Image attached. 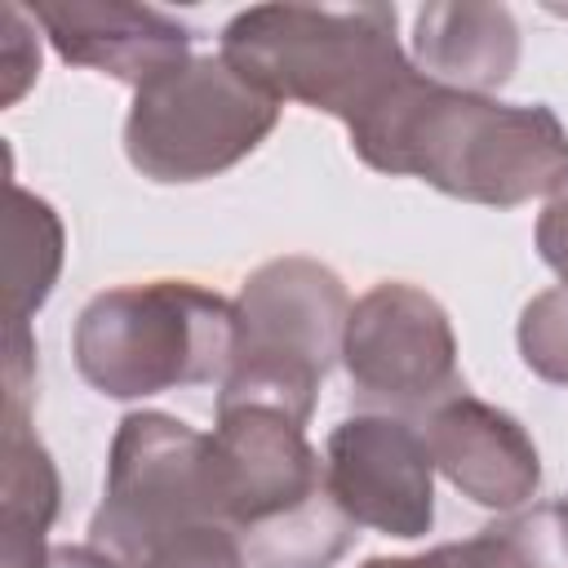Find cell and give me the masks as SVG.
I'll list each match as a JSON object with an SVG mask.
<instances>
[{"mask_svg":"<svg viewBox=\"0 0 568 568\" xmlns=\"http://www.w3.org/2000/svg\"><path fill=\"white\" fill-rule=\"evenodd\" d=\"M346 133L368 169L466 204L519 209L568 178V129L546 102L462 93L417 67Z\"/></svg>","mask_w":568,"mask_h":568,"instance_id":"obj_1","label":"cell"},{"mask_svg":"<svg viewBox=\"0 0 568 568\" xmlns=\"http://www.w3.org/2000/svg\"><path fill=\"white\" fill-rule=\"evenodd\" d=\"M213 506L253 568H333L355 524L328 488L306 426L275 408H217L209 435Z\"/></svg>","mask_w":568,"mask_h":568,"instance_id":"obj_2","label":"cell"},{"mask_svg":"<svg viewBox=\"0 0 568 568\" xmlns=\"http://www.w3.org/2000/svg\"><path fill=\"white\" fill-rule=\"evenodd\" d=\"M395 4H253L222 27V58L280 102L359 124L408 71Z\"/></svg>","mask_w":568,"mask_h":568,"instance_id":"obj_3","label":"cell"},{"mask_svg":"<svg viewBox=\"0 0 568 568\" xmlns=\"http://www.w3.org/2000/svg\"><path fill=\"white\" fill-rule=\"evenodd\" d=\"M235 342V302L191 280H146L84 302L71 328V359L98 395L146 399L222 382Z\"/></svg>","mask_w":568,"mask_h":568,"instance_id":"obj_4","label":"cell"},{"mask_svg":"<svg viewBox=\"0 0 568 568\" xmlns=\"http://www.w3.org/2000/svg\"><path fill=\"white\" fill-rule=\"evenodd\" d=\"M235 315L240 342L217 408H275L306 426L333 359H342L351 315L342 275L315 257H271L240 284Z\"/></svg>","mask_w":568,"mask_h":568,"instance_id":"obj_5","label":"cell"},{"mask_svg":"<svg viewBox=\"0 0 568 568\" xmlns=\"http://www.w3.org/2000/svg\"><path fill=\"white\" fill-rule=\"evenodd\" d=\"M280 124V98L222 53H195L133 93L124 115L129 164L164 186L204 182L253 155Z\"/></svg>","mask_w":568,"mask_h":568,"instance_id":"obj_6","label":"cell"},{"mask_svg":"<svg viewBox=\"0 0 568 568\" xmlns=\"http://www.w3.org/2000/svg\"><path fill=\"white\" fill-rule=\"evenodd\" d=\"M195 524H222L213 506L209 435L173 413H124L106 453L89 546L133 568L151 546Z\"/></svg>","mask_w":568,"mask_h":568,"instance_id":"obj_7","label":"cell"},{"mask_svg":"<svg viewBox=\"0 0 568 568\" xmlns=\"http://www.w3.org/2000/svg\"><path fill=\"white\" fill-rule=\"evenodd\" d=\"M342 368L359 413L426 422L439 404L466 395L453 320L408 280H382L351 302Z\"/></svg>","mask_w":568,"mask_h":568,"instance_id":"obj_8","label":"cell"},{"mask_svg":"<svg viewBox=\"0 0 568 568\" xmlns=\"http://www.w3.org/2000/svg\"><path fill=\"white\" fill-rule=\"evenodd\" d=\"M324 470L337 506L355 528L399 541L426 537L435 524V462L426 435L386 413H355L328 430Z\"/></svg>","mask_w":568,"mask_h":568,"instance_id":"obj_9","label":"cell"},{"mask_svg":"<svg viewBox=\"0 0 568 568\" xmlns=\"http://www.w3.org/2000/svg\"><path fill=\"white\" fill-rule=\"evenodd\" d=\"M36 404V337L31 324H9L4 346V417H0V568H40L58 519L62 484L49 448L31 426Z\"/></svg>","mask_w":568,"mask_h":568,"instance_id":"obj_10","label":"cell"},{"mask_svg":"<svg viewBox=\"0 0 568 568\" xmlns=\"http://www.w3.org/2000/svg\"><path fill=\"white\" fill-rule=\"evenodd\" d=\"M62 62L102 71L133 93L191 62V27L151 4L124 0H36L31 9Z\"/></svg>","mask_w":568,"mask_h":568,"instance_id":"obj_11","label":"cell"},{"mask_svg":"<svg viewBox=\"0 0 568 568\" xmlns=\"http://www.w3.org/2000/svg\"><path fill=\"white\" fill-rule=\"evenodd\" d=\"M435 470L475 506L515 515L541 488V457L532 435L497 404L475 399L470 390L439 404L422 422Z\"/></svg>","mask_w":568,"mask_h":568,"instance_id":"obj_12","label":"cell"},{"mask_svg":"<svg viewBox=\"0 0 568 568\" xmlns=\"http://www.w3.org/2000/svg\"><path fill=\"white\" fill-rule=\"evenodd\" d=\"M413 67L448 89L488 93L519 67V27L506 4L435 0L413 13Z\"/></svg>","mask_w":568,"mask_h":568,"instance_id":"obj_13","label":"cell"},{"mask_svg":"<svg viewBox=\"0 0 568 568\" xmlns=\"http://www.w3.org/2000/svg\"><path fill=\"white\" fill-rule=\"evenodd\" d=\"M62 253H67V231L53 204L13 182L9 186V297H13L9 324H31V315L49 302L62 271Z\"/></svg>","mask_w":568,"mask_h":568,"instance_id":"obj_14","label":"cell"},{"mask_svg":"<svg viewBox=\"0 0 568 568\" xmlns=\"http://www.w3.org/2000/svg\"><path fill=\"white\" fill-rule=\"evenodd\" d=\"M519 359L541 382L568 386V288H546L519 311Z\"/></svg>","mask_w":568,"mask_h":568,"instance_id":"obj_15","label":"cell"},{"mask_svg":"<svg viewBox=\"0 0 568 568\" xmlns=\"http://www.w3.org/2000/svg\"><path fill=\"white\" fill-rule=\"evenodd\" d=\"M133 568H253L226 524H195L151 546Z\"/></svg>","mask_w":568,"mask_h":568,"instance_id":"obj_16","label":"cell"},{"mask_svg":"<svg viewBox=\"0 0 568 568\" xmlns=\"http://www.w3.org/2000/svg\"><path fill=\"white\" fill-rule=\"evenodd\" d=\"M359 568H519V564H515L501 528L488 524L466 541H444V546H435L426 555H390V559L377 555V559H368Z\"/></svg>","mask_w":568,"mask_h":568,"instance_id":"obj_17","label":"cell"},{"mask_svg":"<svg viewBox=\"0 0 568 568\" xmlns=\"http://www.w3.org/2000/svg\"><path fill=\"white\" fill-rule=\"evenodd\" d=\"M40 75V40L36 18L22 4H4V31H0V102L13 106Z\"/></svg>","mask_w":568,"mask_h":568,"instance_id":"obj_18","label":"cell"},{"mask_svg":"<svg viewBox=\"0 0 568 568\" xmlns=\"http://www.w3.org/2000/svg\"><path fill=\"white\" fill-rule=\"evenodd\" d=\"M537 253L559 275V288H568V178L546 195V209L537 217Z\"/></svg>","mask_w":568,"mask_h":568,"instance_id":"obj_19","label":"cell"},{"mask_svg":"<svg viewBox=\"0 0 568 568\" xmlns=\"http://www.w3.org/2000/svg\"><path fill=\"white\" fill-rule=\"evenodd\" d=\"M40 568H124V564L84 541V546H49Z\"/></svg>","mask_w":568,"mask_h":568,"instance_id":"obj_20","label":"cell"},{"mask_svg":"<svg viewBox=\"0 0 568 568\" xmlns=\"http://www.w3.org/2000/svg\"><path fill=\"white\" fill-rule=\"evenodd\" d=\"M564 506H568V497H564Z\"/></svg>","mask_w":568,"mask_h":568,"instance_id":"obj_21","label":"cell"}]
</instances>
